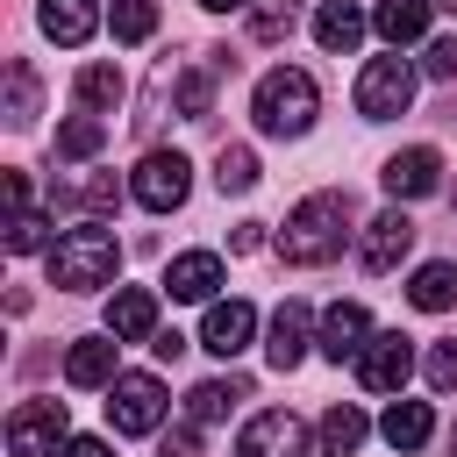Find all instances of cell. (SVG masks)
<instances>
[{"mask_svg":"<svg viewBox=\"0 0 457 457\" xmlns=\"http://www.w3.org/2000/svg\"><path fill=\"white\" fill-rule=\"evenodd\" d=\"M350 221H357L350 193L321 186V193H307V200L286 214V228H278V257H286V264H328V257H343Z\"/></svg>","mask_w":457,"mask_h":457,"instance_id":"6da1fadb","label":"cell"},{"mask_svg":"<svg viewBox=\"0 0 457 457\" xmlns=\"http://www.w3.org/2000/svg\"><path fill=\"white\" fill-rule=\"evenodd\" d=\"M114 271H121V243H114V228H107V221L64 228V236L50 243V286H64V293L114 286Z\"/></svg>","mask_w":457,"mask_h":457,"instance_id":"7a4b0ae2","label":"cell"},{"mask_svg":"<svg viewBox=\"0 0 457 457\" xmlns=\"http://www.w3.org/2000/svg\"><path fill=\"white\" fill-rule=\"evenodd\" d=\"M314 107H321V86H314V71H300V64L264 71L257 93H250V121H257L264 136H307V129H314Z\"/></svg>","mask_w":457,"mask_h":457,"instance_id":"3957f363","label":"cell"},{"mask_svg":"<svg viewBox=\"0 0 457 457\" xmlns=\"http://www.w3.org/2000/svg\"><path fill=\"white\" fill-rule=\"evenodd\" d=\"M164 378H150V371H121L114 386H107V421H114V436H157L164 428Z\"/></svg>","mask_w":457,"mask_h":457,"instance_id":"277c9868","label":"cell"},{"mask_svg":"<svg viewBox=\"0 0 457 457\" xmlns=\"http://www.w3.org/2000/svg\"><path fill=\"white\" fill-rule=\"evenodd\" d=\"M414 107V64L393 50V57H371L364 71H357V114L364 121H393V114H407Z\"/></svg>","mask_w":457,"mask_h":457,"instance_id":"5b68a950","label":"cell"},{"mask_svg":"<svg viewBox=\"0 0 457 457\" xmlns=\"http://www.w3.org/2000/svg\"><path fill=\"white\" fill-rule=\"evenodd\" d=\"M129 193H136V207L171 214V207H186V193H193V164H186L179 150H143V164L129 171Z\"/></svg>","mask_w":457,"mask_h":457,"instance_id":"8992f818","label":"cell"},{"mask_svg":"<svg viewBox=\"0 0 457 457\" xmlns=\"http://www.w3.org/2000/svg\"><path fill=\"white\" fill-rule=\"evenodd\" d=\"M64 443V400H21L7 414V457H57Z\"/></svg>","mask_w":457,"mask_h":457,"instance_id":"52a82bcc","label":"cell"},{"mask_svg":"<svg viewBox=\"0 0 457 457\" xmlns=\"http://www.w3.org/2000/svg\"><path fill=\"white\" fill-rule=\"evenodd\" d=\"M236 457H307V421L293 407H264V414L243 421Z\"/></svg>","mask_w":457,"mask_h":457,"instance_id":"ba28073f","label":"cell"},{"mask_svg":"<svg viewBox=\"0 0 457 457\" xmlns=\"http://www.w3.org/2000/svg\"><path fill=\"white\" fill-rule=\"evenodd\" d=\"M407 371H414V343H407L400 328H378V336L364 343V357H357V386H364V393H400Z\"/></svg>","mask_w":457,"mask_h":457,"instance_id":"9c48e42d","label":"cell"},{"mask_svg":"<svg viewBox=\"0 0 457 457\" xmlns=\"http://www.w3.org/2000/svg\"><path fill=\"white\" fill-rule=\"evenodd\" d=\"M378 186L393 193V207H400V200H428V193L443 186V157H436L428 143L393 150V157H386V171H378Z\"/></svg>","mask_w":457,"mask_h":457,"instance_id":"30bf717a","label":"cell"},{"mask_svg":"<svg viewBox=\"0 0 457 457\" xmlns=\"http://www.w3.org/2000/svg\"><path fill=\"white\" fill-rule=\"evenodd\" d=\"M407 250H414V221H407V207L371 214V221H364V236H357V264H364V271H393Z\"/></svg>","mask_w":457,"mask_h":457,"instance_id":"8fae6325","label":"cell"},{"mask_svg":"<svg viewBox=\"0 0 457 457\" xmlns=\"http://www.w3.org/2000/svg\"><path fill=\"white\" fill-rule=\"evenodd\" d=\"M371 336H378V328H371L364 300H336V307H321V336H314V343H321V357H336V364L350 357V364H357Z\"/></svg>","mask_w":457,"mask_h":457,"instance_id":"7c38bea8","label":"cell"},{"mask_svg":"<svg viewBox=\"0 0 457 457\" xmlns=\"http://www.w3.org/2000/svg\"><path fill=\"white\" fill-rule=\"evenodd\" d=\"M307 343H314V307H307V300H278V314H271V328H264L271 371H293V364L307 357Z\"/></svg>","mask_w":457,"mask_h":457,"instance_id":"4fadbf2b","label":"cell"},{"mask_svg":"<svg viewBox=\"0 0 457 457\" xmlns=\"http://www.w3.org/2000/svg\"><path fill=\"white\" fill-rule=\"evenodd\" d=\"M250 336H257V307L250 300H214L207 321H200V350H214V357H243Z\"/></svg>","mask_w":457,"mask_h":457,"instance_id":"5bb4252c","label":"cell"},{"mask_svg":"<svg viewBox=\"0 0 457 457\" xmlns=\"http://www.w3.org/2000/svg\"><path fill=\"white\" fill-rule=\"evenodd\" d=\"M107 336L114 343H157V293L150 286H121L107 300Z\"/></svg>","mask_w":457,"mask_h":457,"instance_id":"9a60e30c","label":"cell"},{"mask_svg":"<svg viewBox=\"0 0 457 457\" xmlns=\"http://www.w3.org/2000/svg\"><path fill=\"white\" fill-rule=\"evenodd\" d=\"M214 286H221V257L214 250H179L164 264V293L171 300H214Z\"/></svg>","mask_w":457,"mask_h":457,"instance_id":"2e32d148","label":"cell"},{"mask_svg":"<svg viewBox=\"0 0 457 457\" xmlns=\"http://www.w3.org/2000/svg\"><path fill=\"white\" fill-rule=\"evenodd\" d=\"M50 200H57V207H71V214H114L121 186H114V171H71V179H57V186H50Z\"/></svg>","mask_w":457,"mask_h":457,"instance_id":"e0dca14e","label":"cell"},{"mask_svg":"<svg viewBox=\"0 0 457 457\" xmlns=\"http://www.w3.org/2000/svg\"><path fill=\"white\" fill-rule=\"evenodd\" d=\"M36 21H43V36H50V43L79 50V43L100 29V0H43V7H36Z\"/></svg>","mask_w":457,"mask_h":457,"instance_id":"ac0fdd59","label":"cell"},{"mask_svg":"<svg viewBox=\"0 0 457 457\" xmlns=\"http://www.w3.org/2000/svg\"><path fill=\"white\" fill-rule=\"evenodd\" d=\"M114 350H121L114 336H79V343L64 350V378H71V386H114V378H121V371H114Z\"/></svg>","mask_w":457,"mask_h":457,"instance_id":"d6986e66","label":"cell"},{"mask_svg":"<svg viewBox=\"0 0 457 457\" xmlns=\"http://www.w3.org/2000/svg\"><path fill=\"white\" fill-rule=\"evenodd\" d=\"M378 436H386L393 450H421V443L436 436V407H428V400H393V407L378 414Z\"/></svg>","mask_w":457,"mask_h":457,"instance_id":"ffe728a7","label":"cell"},{"mask_svg":"<svg viewBox=\"0 0 457 457\" xmlns=\"http://www.w3.org/2000/svg\"><path fill=\"white\" fill-rule=\"evenodd\" d=\"M428 7H436V0H378L371 29H378L393 50H407V43H421V36H428Z\"/></svg>","mask_w":457,"mask_h":457,"instance_id":"44dd1931","label":"cell"},{"mask_svg":"<svg viewBox=\"0 0 457 457\" xmlns=\"http://www.w3.org/2000/svg\"><path fill=\"white\" fill-rule=\"evenodd\" d=\"M407 300H414L421 314H450V307H457V264H450V257H428V264L407 278Z\"/></svg>","mask_w":457,"mask_h":457,"instance_id":"7402d4cb","label":"cell"},{"mask_svg":"<svg viewBox=\"0 0 457 457\" xmlns=\"http://www.w3.org/2000/svg\"><path fill=\"white\" fill-rule=\"evenodd\" d=\"M314 43L350 57V50L364 43V14H357V0H321V14H314Z\"/></svg>","mask_w":457,"mask_h":457,"instance_id":"603a6c76","label":"cell"},{"mask_svg":"<svg viewBox=\"0 0 457 457\" xmlns=\"http://www.w3.org/2000/svg\"><path fill=\"white\" fill-rule=\"evenodd\" d=\"M7 129H29L36 114H43V79H36V64L29 57H7Z\"/></svg>","mask_w":457,"mask_h":457,"instance_id":"cb8c5ba5","label":"cell"},{"mask_svg":"<svg viewBox=\"0 0 457 457\" xmlns=\"http://www.w3.org/2000/svg\"><path fill=\"white\" fill-rule=\"evenodd\" d=\"M364 436H371V421H364V407H350V400H336V407L321 414V457H357V450H364Z\"/></svg>","mask_w":457,"mask_h":457,"instance_id":"d4e9b609","label":"cell"},{"mask_svg":"<svg viewBox=\"0 0 457 457\" xmlns=\"http://www.w3.org/2000/svg\"><path fill=\"white\" fill-rule=\"evenodd\" d=\"M236 400H250V386H243V378H200V386L186 393V421H200V428H207V421H221Z\"/></svg>","mask_w":457,"mask_h":457,"instance_id":"484cf974","label":"cell"},{"mask_svg":"<svg viewBox=\"0 0 457 457\" xmlns=\"http://www.w3.org/2000/svg\"><path fill=\"white\" fill-rule=\"evenodd\" d=\"M71 93H79V114H107V107L121 100V71H114V64H86V71L71 79Z\"/></svg>","mask_w":457,"mask_h":457,"instance_id":"4316f807","label":"cell"},{"mask_svg":"<svg viewBox=\"0 0 457 457\" xmlns=\"http://www.w3.org/2000/svg\"><path fill=\"white\" fill-rule=\"evenodd\" d=\"M100 143H107V121H100V114H71V121L57 129V164H86Z\"/></svg>","mask_w":457,"mask_h":457,"instance_id":"83f0119b","label":"cell"},{"mask_svg":"<svg viewBox=\"0 0 457 457\" xmlns=\"http://www.w3.org/2000/svg\"><path fill=\"white\" fill-rule=\"evenodd\" d=\"M300 29V0H250V36L257 43H286Z\"/></svg>","mask_w":457,"mask_h":457,"instance_id":"f1b7e54d","label":"cell"},{"mask_svg":"<svg viewBox=\"0 0 457 457\" xmlns=\"http://www.w3.org/2000/svg\"><path fill=\"white\" fill-rule=\"evenodd\" d=\"M214 186H221V193H250V186H257V150H250V143H221Z\"/></svg>","mask_w":457,"mask_h":457,"instance_id":"f546056e","label":"cell"},{"mask_svg":"<svg viewBox=\"0 0 457 457\" xmlns=\"http://www.w3.org/2000/svg\"><path fill=\"white\" fill-rule=\"evenodd\" d=\"M107 29H114V43H150L157 36V0H114Z\"/></svg>","mask_w":457,"mask_h":457,"instance_id":"4dcf8cb0","label":"cell"},{"mask_svg":"<svg viewBox=\"0 0 457 457\" xmlns=\"http://www.w3.org/2000/svg\"><path fill=\"white\" fill-rule=\"evenodd\" d=\"M171 107H179L186 121H207V107H214V71H179Z\"/></svg>","mask_w":457,"mask_h":457,"instance_id":"1f68e13d","label":"cell"},{"mask_svg":"<svg viewBox=\"0 0 457 457\" xmlns=\"http://www.w3.org/2000/svg\"><path fill=\"white\" fill-rule=\"evenodd\" d=\"M43 243H50V214L14 207V221H7V250H14V257H29V250H43Z\"/></svg>","mask_w":457,"mask_h":457,"instance_id":"d6a6232c","label":"cell"},{"mask_svg":"<svg viewBox=\"0 0 457 457\" xmlns=\"http://www.w3.org/2000/svg\"><path fill=\"white\" fill-rule=\"evenodd\" d=\"M421 71H428V79H457V36H436V43L421 50Z\"/></svg>","mask_w":457,"mask_h":457,"instance_id":"836d02e7","label":"cell"},{"mask_svg":"<svg viewBox=\"0 0 457 457\" xmlns=\"http://www.w3.org/2000/svg\"><path fill=\"white\" fill-rule=\"evenodd\" d=\"M428 386L436 393H457V343H436L428 350Z\"/></svg>","mask_w":457,"mask_h":457,"instance_id":"e575fe53","label":"cell"},{"mask_svg":"<svg viewBox=\"0 0 457 457\" xmlns=\"http://www.w3.org/2000/svg\"><path fill=\"white\" fill-rule=\"evenodd\" d=\"M164 457H200V421H179L164 436Z\"/></svg>","mask_w":457,"mask_h":457,"instance_id":"d590c367","label":"cell"},{"mask_svg":"<svg viewBox=\"0 0 457 457\" xmlns=\"http://www.w3.org/2000/svg\"><path fill=\"white\" fill-rule=\"evenodd\" d=\"M257 243H264V221H236L228 228V250H257Z\"/></svg>","mask_w":457,"mask_h":457,"instance_id":"8d00e7d4","label":"cell"},{"mask_svg":"<svg viewBox=\"0 0 457 457\" xmlns=\"http://www.w3.org/2000/svg\"><path fill=\"white\" fill-rule=\"evenodd\" d=\"M57 457H114V450H107V443H100V436H71V443H64V450H57Z\"/></svg>","mask_w":457,"mask_h":457,"instance_id":"74e56055","label":"cell"},{"mask_svg":"<svg viewBox=\"0 0 457 457\" xmlns=\"http://www.w3.org/2000/svg\"><path fill=\"white\" fill-rule=\"evenodd\" d=\"M150 350H157V357H179V350H186V336H179V328H157V343H150Z\"/></svg>","mask_w":457,"mask_h":457,"instance_id":"f35d334b","label":"cell"},{"mask_svg":"<svg viewBox=\"0 0 457 457\" xmlns=\"http://www.w3.org/2000/svg\"><path fill=\"white\" fill-rule=\"evenodd\" d=\"M207 14H228V7H250V0H200Z\"/></svg>","mask_w":457,"mask_h":457,"instance_id":"ab89813d","label":"cell"},{"mask_svg":"<svg viewBox=\"0 0 457 457\" xmlns=\"http://www.w3.org/2000/svg\"><path fill=\"white\" fill-rule=\"evenodd\" d=\"M450 450H457V436H450Z\"/></svg>","mask_w":457,"mask_h":457,"instance_id":"60d3db41","label":"cell"}]
</instances>
